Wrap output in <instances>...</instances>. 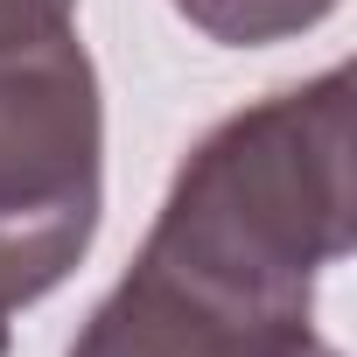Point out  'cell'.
<instances>
[{
  "instance_id": "cell-1",
  "label": "cell",
  "mask_w": 357,
  "mask_h": 357,
  "mask_svg": "<svg viewBox=\"0 0 357 357\" xmlns=\"http://www.w3.org/2000/svg\"><path fill=\"white\" fill-rule=\"evenodd\" d=\"M350 252V70L218 119L70 357H294Z\"/></svg>"
},
{
  "instance_id": "cell-2",
  "label": "cell",
  "mask_w": 357,
  "mask_h": 357,
  "mask_svg": "<svg viewBox=\"0 0 357 357\" xmlns=\"http://www.w3.org/2000/svg\"><path fill=\"white\" fill-rule=\"evenodd\" d=\"M105 204V105L77 29L0 50V287L43 301L91 245Z\"/></svg>"
},
{
  "instance_id": "cell-3",
  "label": "cell",
  "mask_w": 357,
  "mask_h": 357,
  "mask_svg": "<svg viewBox=\"0 0 357 357\" xmlns=\"http://www.w3.org/2000/svg\"><path fill=\"white\" fill-rule=\"evenodd\" d=\"M168 8L225 50H266V43H287L329 22L336 0H168Z\"/></svg>"
},
{
  "instance_id": "cell-4",
  "label": "cell",
  "mask_w": 357,
  "mask_h": 357,
  "mask_svg": "<svg viewBox=\"0 0 357 357\" xmlns=\"http://www.w3.org/2000/svg\"><path fill=\"white\" fill-rule=\"evenodd\" d=\"M77 29V0H0V50Z\"/></svg>"
},
{
  "instance_id": "cell-5",
  "label": "cell",
  "mask_w": 357,
  "mask_h": 357,
  "mask_svg": "<svg viewBox=\"0 0 357 357\" xmlns=\"http://www.w3.org/2000/svg\"><path fill=\"white\" fill-rule=\"evenodd\" d=\"M8 343H15V301H8V287H0V357H8Z\"/></svg>"
},
{
  "instance_id": "cell-6",
  "label": "cell",
  "mask_w": 357,
  "mask_h": 357,
  "mask_svg": "<svg viewBox=\"0 0 357 357\" xmlns=\"http://www.w3.org/2000/svg\"><path fill=\"white\" fill-rule=\"evenodd\" d=\"M294 357H336V350H329V343H322V336H308V343H301V350H294Z\"/></svg>"
}]
</instances>
